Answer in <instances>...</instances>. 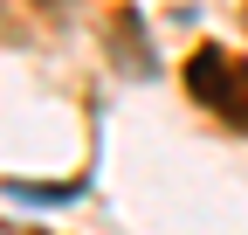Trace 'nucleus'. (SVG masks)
I'll return each instance as SVG.
<instances>
[{
    "label": "nucleus",
    "instance_id": "f03ea898",
    "mask_svg": "<svg viewBox=\"0 0 248 235\" xmlns=\"http://www.w3.org/2000/svg\"><path fill=\"white\" fill-rule=\"evenodd\" d=\"M241 21H248V7H241Z\"/></svg>",
    "mask_w": 248,
    "mask_h": 235
},
{
    "label": "nucleus",
    "instance_id": "f257e3e1",
    "mask_svg": "<svg viewBox=\"0 0 248 235\" xmlns=\"http://www.w3.org/2000/svg\"><path fill=\"white\" fill-rule=\"evenodd\" d=\"M186 90H193L214 118H228L234 132H248V63H234L228 49H193V63H186Z\"/></svg>",
    "mask_w": 248,
    "mask_h": 235
}]
</instances>
